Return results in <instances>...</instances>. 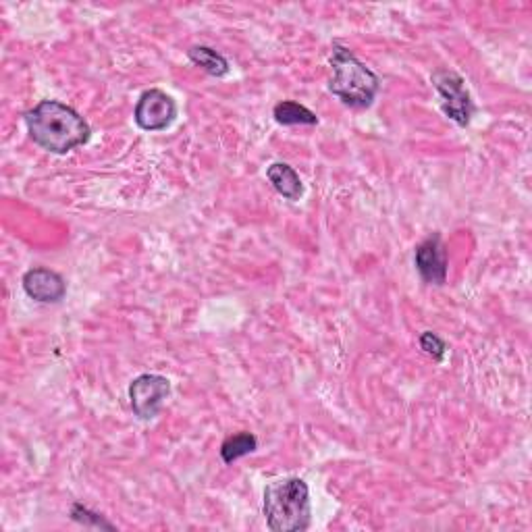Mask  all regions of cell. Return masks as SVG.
<instances>
[{
  "label": "cell",
  "instance_id": "obj_7",
  "mask_svg": "<svg viewBox=\"0 0 532 532\" xmlns=\"http://www.w3.org/2000/svg\"><path fill=\"white\" fill-rule=\"evenodd\" d=\"M416 269L420 277L431 285H443L447 279V254L441 244V235L433 233L431 237L416 248Z\"/></svg>",
  "mask_w": 532,
  "mask_h": 532
},
{
  "label": "cell",
  "instance_id": "obj_8",
  "mask_svg": "<svg viewBox=\"0 0 532 532\" xmlns=\"http://www.w3.org/2000/svg\"><path fill=\"white\" fill-rule=\"evenodd\" d=\"M23 289H25V294L36 302L57 304L63 300L67 285L59 273L44 269V266H38V269H30L23 275Z\"/></svg>",
  "mask_w": 532,
  "mask_h": 532
},
{
  "label": "cell",
  "instance_id": "obj_6",
  "mask_svg": "<svg viewBox=\"0 0 532 532\" xmlns=\"http://www.w3.org/2000/svg\"><path fill=\"white\" fill-rule=\"evenodd\" d=\"M136 123L146 131H163L177 117L175 100L163 90H146L136 106Z\"/></svg>",
  "mask_w": 532,
  "mask_h": 532
},
{
  "label": "cell",
  "instance_id": "obj_5",
  "mask_svg": "<svg viewBox=\"0 0 532 532\" xmlns=\"http://www.w3.org/2000/svg\"><path fill=\"white\" fill-rule=\"evenodd\" d=\"M171 393L169 379L161 375H142L129 387L131 410L142 420H152L161 412L165 399Z\"/></svg>",
  "mask_w": 532,
  "mask_h": 532
},
{
  "label": "cell",
  "instance_id": "obj_4",
  "mask_svg": "<svg viewBox=\"0 0 532 532\" xmlns=\"http://www.w3.org/2000/svg\"><path fill=\"white\" fill-rule=\"evenodd\" d=\"M433 84L441 96L443 113L451 121H456L458 125L466 127L472 119L474 104L470 100L468 90L464 88V79L454 71L439 69L433 73Z\"/></svg>",
  "mask_w": 532,
  "mask_h": 532
},
{
  "label": "cell",
  "instance_id": "obj_3",
  "mask_svg": "<svg viewBox=\"0 0 532 532\" xmlns=\"http://www.w3.org/2000/svg\"><path fill=\"white\" fill-rule=\"evenodd\" d=\"M331 67L333 77L329 90L337 98H341V102L354 106V109H366V106L372 104V100L379 94L381 82L362 61L356 59L354 52L343 48L341 44H333Z\"/></svg>",
  "mask_w": 532,
  "mask_h": 532
},
{
  "label": "cell",
  "instance_id": "obj_1",
  "mask_svg": "<svg viewBox=\"0 0 532 532\" xmlns=\"http://www.w3.org/2000/svg\"><path fill=\"white\" fill-rule=\"evenodd\" d=\"M30 138L52 154H67L90 140V125L71 106L59 100H42L25 113Z\"/></svg>",
  "mask_w": 532,
  "mask_h": 532
},
{
  "label": "cell",
  "instance_id": "obj_9",
  "mask_svg": "<svg viewBox=\"0 0 532 532\" xmlns=\"http://www.w3.org/2000/svg\"><path fill=\"white\" fill-rule=\"evenodd\" d=\"M266 179L271 181L273 188L287 200H300L304 194V185L300 181V175L285 163H275L266 171Z\"/></svg>",
  "mask_w": 532,
  "mask_h": 532
},
{
  "label": "cell",
  "instance_id": "obj_14",
  "mask_svg": "<svg viewBox=\"0 0 532 532\" xmlns=\"http://www.w3.org/2000/svg\"><path fill=\"white\" fill-rule=\"evenodd\" d=\"M71 516H73V520L82 522V524H92V526H98V528H113V524L104 522L98 514L90 512V510L86 508V505H82V503H75V505H73V508H71Z\"/></svg>",
  "mask_w": 532,
  "mask_h": 532
},
{
  "label": "cell",
  "instance_id": "obj_12",
  "mask_svg": "<svg viewBox=\"0 0 532 532\" xmlns=\"http://www.w3.org/2000/svg\"><path fill=\"white\" fill-rule=\"evenodd\" d=\"M258 447V439L252 435V433H237V435H231L223 441L221 445V458L225 464H233L235 460L244 458L248 454H252V451H256Z\"/></svg>",
  "mask_w": 532,
  "mask_h": 532
},
{
  "label": "cell",
  "instance_id": "obj_13",
  "mask_svg": "<svg viewBox=\"0 0 532 532\" xmlns=\"http://www.w3.org/2000/svg\"><path fill=\"white\" fill-rule=\"evenodd\" d=\"M420 348L424 352H427L431 358H435V360H441L443 354H445V350H447L445 348V341L439 335L431 333V331L420 335Z\"/></svg>",
  "mask_w": 532,
  "mask_h": 532
},
{
  "label": "cell",
  "instance_id": "obj_2",
  "mask_svg": "<svg viewBox=\"0 0 532 532\" xmlns=\"http://www.w3.org/2000/svg\"><path fill=\"white\" fill-rule=\"evenodd\" d=\"M310 491L302 478H285L264 491L266 526L275 532H302L310 526Z\"/></svg>",
  "mask_w": 532,
  "mask_h": 532
},
{
  "label": "cell",
  "instance_id": "obj_11",
  "mask_svg": "<svg viewBox=\"0 0 532 532\" xmlns=\"http://www.w3.org/2000/svg\"><path fill=\"white\" fill-rule=\"evenodd\" d=\"M277 123L281 125H316L318 117L306 109V106L294 102V100H283L275 106L273 111Z\"/></svg>",
  "mask_w": 532,
  "mask_h": 532
},
{
  "label": "cell",
  "instance_id": "obj_10",
  "mask_svg": "<svg viewBox=\"0 0 532 532\" xmlns=\"http://www.w3.org/2000/svg\"><path fill=\"white\" fill-rule=\"evenodd\" d=\"M188 59L215 77H225L229 73V61L215 48L194 46L188 50Z\"/></svg>",
  "mask_w": 532,
  "mask_h": 532
}]
</instances>
